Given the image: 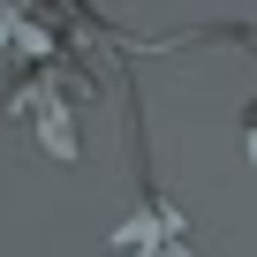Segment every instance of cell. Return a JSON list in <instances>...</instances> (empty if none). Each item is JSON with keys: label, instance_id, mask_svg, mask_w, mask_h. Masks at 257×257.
Listing matches in <instances>:
<instances>
[{"label": "cell", "instance_id": "1", "mask_svg": "<svg viewBox=\"0 0 257 257\" xmlns=\"http://www.w3.org/2000/svg\"><path fill=\"white\" fill-rule=\"evenodd\" d=\"M249 167H257V106H249Z\"/></svg>", "mask_w": 257, "mask_h": 257}]
</instances>
